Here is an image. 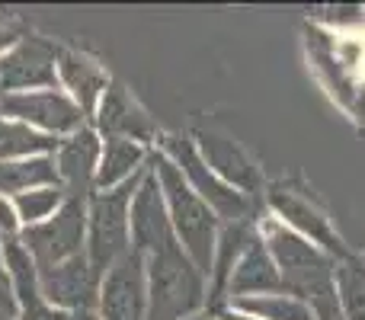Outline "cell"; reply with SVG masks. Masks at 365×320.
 I'll use <instances>...</instances> for the list:
<instances>
[{"label":"cell","mask_w":365,"mask_h":320,"mask_svg":"<svg viewBox=\"0 0 365 320\" xmlns=\"http://www.w3.org/2000/svg\"><path fill=\"white\" fill-rule=\"evenodd\" d=\"M164 151H167V158L180 167V173L186 176L192 192L199 195L218 218H225L227 224L253 218V199H247L244 192H237V189H231L227 182H221L218 176L208 170V163L199 158V151H195V145L189 138H182V135H167Z\"/></svg>","instance_id":"4"},{"label":"cell","mask_w":365,"mask_h":320,"mask_svg":"<svg viewBox=\"0 0 365 320\" xmlns=\"http://www.w3.org/2000/svg\"><path fill=\"white\" fill-rule=\"evenodd\" d=\"M100 276L93 272L90 259L83 253L64 259L58 266L38 269V289L48 298L51 304L61 308H74V311H93V301L100 295Z\"/></svg>","instance_id":"9"},{"label":"cell","mask_w":365,"mask_h":320,"mask_svg":"<svg viewBox=\"0 0 365 320\" xmlns=\"http://www.w3.org/2000/svg\"><path fill=\"white\" fill-rule=\"evenodd\" d=\"M23 320H64V317L55 314L51 308H45V304H36V308H26L23 311Z\"/></svg>","instance_id":"29"},{"label":"cell","mask_w":365,"mask_h":320,"mask_svg":"<svg viewBox=\"0 0 365 320\" xmlns=\"http://www.w3.org/2000/svg\"><path fill=\"white\" fill-rule=\"evenodd\" d=\"M64 320H100V317H96L93 311H74V314L64 317Z\"/></svg>","instance_id":"31"},{"label":"cell","mask_w":365,"mask_h":320,"mask_svg":"<svg viewBox=\"0 0 365 320\" xmlns=\"http://www.w3.org/2000/svg\"><path fill=\"white\" fill-rule=\"evenodd\" d=\"M195 151H199V158L208 163V170H212L221 182H227L231 189L244 192L247 199H257V195L263 192V173H259V167L253 163L250 154H247L237 141L227 138V135L202 128V132H195Z\"/></svg>","instance_id":"8"},{"label":"cell","mask_w":365,"mask_h":320,"mask_svg":"<svg viewBox=\"0 0 365 320\" xmlns=\"http://www.w3.org/2000/svg\"><path fill=\"white\" fill-rule=\"evenodd\" d=\"M0 234H4L6 240H13V234H16V218H13V208L6 205L4 199H0Z\"/></svg>","instance_id":"27"},{"label":"cell","mask_w":365,"mask_h":320,"mask_svg":"<svg viewBox=\"0 0 365 320\" xmlns=\"http://www.w3.org/2000/svg\"><path fill=\"white\" fill-rule=\"evenodd\" d=\"M259 234L253 231L250 221H237V224H227L225 231L218 234V244H215V259H212V291H208V304L215 311H221V298L227 295V285H231V276L237 269L240 257L247 253V247L257 240Z\"/></svg>","instance_id":"16"},{"label":"cell","mask_w":365,"mask_h":320,"mask_svg":"<svg viewBox=\"0 0 365 320\" xmlns=\"http://www.w3.org/2000/svg\"><path fill=\"white\" fill-rule=\"evenodd\" d=\"M58 141L42 132H32L29 125H16V122H0V160L6 158H23V154L51 151Z\"/></svg>","instance_id":"24"},{"label":"cell","mask_w":365,"mask_h":320,"mask_svg":"<svg viewBox=\"0 0 365 320\" xmlns=\"http://www.w3.org/2000/svg\"><path fill=\"white\" fill-rule=\"evenodd\" d=\"M58 45L48 38L26 36L10 55L0 61V90H26V87H55V61Z\"/></svg>","instance_id":"10"},{"label":"cell","mask_w":365,"mask_h":320,"mask_svg":"<svg viewBox=\"0 0 365 320\" xmlns=\"http://www.w3.org/2000/svg\"><path fill=\"white\" fill-rule=\"evenodd\" d=\"M285 291L282 285V272L272 263L269 250H266L263 237H257L247 253L240 257L237 269L231 276V285H227V295L237 301V298H257V295H279Z\"/></svg>","instance_id":"15"},{"label":"cell","mask_w":365,"mask_h":320,"mask_svg":"<svg viewBox=\"0 0 365 320\" xmlns=\"http://www.w3.org/2000/svg\"><path fill=\"white\" fill-rule=\"evenodd\" d=\"M148 269V317L186 320L205 304V276L195 269L180 240L158 247L145 257Z\"/></svg>","instance_id":"2"},{"label":"cell","mask_w":365,"mask_h":320,"mask_svg":"<svg viewBox=\"0 0 365 320\" xmlns=\"http://www.w3.org/2000/svg\"><path fill=\"white\" fill-rule=\"evenodd\" d=\"M336 298L346 320H365V263L359 257L346 259L334 269Z\"/></svg>","instance_id":"22"},{"label":"cell","mask_w":365,"mask_h":320,"mask_svg":"<svg viewBox=\"0 0 365 320\" xmlns=\"http://www.w3.org/2000/svg\"><path fill=\"white\" fill-rule=\"evenodd\" d=\"M103 320H145L148 317V269L145 253L132 250L119 257L100 285Z\"/></svg>","instance_id":"7"},{"label":"cell","mask_w":365,"mask_h":320,"mask_svg":"<svg viewBox=\"0 0 365 320\" xmlns=\"http://www.w3.org/2000/svg\"><path fill=\"white\" fill-rule=\"evenodd\" d=\"M19 36H23V26L19 23H4V19H0V51H4L6 45L16 42Z\"/></svg>","instance_id":"28"},{"label":"cell","mask_w":365,"mask_h":320,"mask_svg":"<svg viewBox=\"0 0 365 320\" xmlns=\"http://www.w3.org/2000/svg\"><path fill=\"white\" fill-rule=\"evenodd\" d=\"M215 320H259V317H250V314H244V311H237V308H221Z\"/></svg>","instance_id":"30"},{"label":"cell","mask_w":365,"mask_h":320,"mask_svg":"<svg viewBox=\"0 0 365 320\" xmlns=\"http://www.w3.org/2000/svg\"><path fill=\"white\" fill-rule=\"evenodd\" d=\"M151 167V163H148ZM177 240L170 224V212H167L164 192H160V182L154 176V170H148L145 182L138 186L132 202V244L138 253H154L158 247Z\"/></svg>","instance_id":"11"},{"label":"cell","mask_w":365,"mask_h":320,"mask_svg":"<svg viewBox=\"0 0 365 320\" xmlns=\"http://www.w3.org/2000/svg\"><path fill=\"white\" fill-rule=\"evenodd\" d=\"M0 320H13V317H10V314H4V311H0Z\"/></svg>","instance_id":"33"},{"label":"cell","mask_w":365,"mask_h":320,"mask_svg":"<svg viewBox=\"0 0 365 320\" xmlns=\"http://www.w3.org/2000/svg\"><path fill=\"white\" fill-rule=\"evenodd\" d=\"M148 170L151 167H141L138 173H132L115 189L93 195V205H90V253H87V259L96 276L113 269L115 259L128 253V205H132L138 186L145 182Z\"/></svg>","instance_id":"3"},{"label":"cell","mask_w":365,"mask_h":320,"mask_svg":"<svg viewBox=\"0 0 365 320\" xmlns=\"http://www.w3.org/2000/svg\"><path fill=\"white\" fill-rule=\"evenodd\" d=\"M4 250H6V266H10V272H13V282H16V295H19L23 311L42 304L38 279H36V259H29V250H26L19 240H6Z\"/></svg>","instance_id":"23"},{"label":"cell","mask_w":365,"mask_h":320,"mask_svg":"<svg viewBox=\"0 0 365 320\" xmlns=\"http://www.w3.org/2000/svg\"><path fill=\"white\" fill-rule=\"evenodd\" d=\"M151 170L160 182L167 212H170L173 234L195 263L202 276H212V259H215V244H218V215L192 192L186 176L167 154H151Z\"/></svg>","instance_id":"1"},{"label":"cell","mask_w":365,"mask_h":320,"mask_svg":"<svg viewBox=\"0 0 365 320\" xmlns=\"http://www.w3.org/2000/svg\"><path fill=\"white\" fill-rule=\"evenodd\" d=\"M234 308L244 311L250 317L259 320H314V311L304 301H298L289 291H279V295H257V298H237Z\"/></svg>","instance_id":"20"},{"label":"cell","mask_w":365,"mask_h":320,"mask_svg":"<svg viewBox=\"0 0 365 320\" xmlns=\"http://www.w3.org/2000/svg\"><path fill=\"white\" fill-rule=\"evenodd\" d=\"M141 160H145V151H141L135 141L109 138L106 141V154H103V163L96 167L93 182L109 192L115 182H125L128 176H132V170L141 167Z\"/></svg>","instance_id":"19"},{"label":"cell","mask_w":365,"mask_h":320,"mask_svg":"<svg viewBox=\"0 0 365 320\" xmlns=\"http://www.w3.org/2000/svg\"><path fill=\"white\" fill-rule=\"evenodd\" d=\"M58 71H61L64 83L74 90L77 109H81L83 115H90V113H93V106H96V96L109 87L106 71H103L96 61H90L87 55L71 51V48L58 51Z\"/></svg>","instance_id":"18"},{"label":"cell","mask_w":365,"mask_h":320,"mask_svg":"<svg viewBox=\"0 0 365 320\" xmlns=\"http://www.w3.org/2000/svg\"><path fill=\"white\" fill-rule=\"evenodd\" d=\"M96 154H100V141L90 128H81V135L61 145L58 154V176H64L71 195H83L87 199V189L93 182V170H96Z\"/></svg>","instance_id":"17"},{"label":"cell","mask_w":365,"mask_h":320,"mask_svg":"<svg viewBox=\"0 0 365 320\" xmlns=\"http://www.w3.org/2000/svg\"><path fill=\"white\" fill-rule=\"evenodd\" d=\"M186 320H215L212 314H192V317H186Z\"/></svg>","instance_id":"32"},{"label":"cell","mask_w":365,"mask_h":320,"mask_svg":"<svg viewBox=\"0 0 365 320\" xmlns=\"http://www.w3.org/2000/svg\"><path fill=\"white\" fill-rule=\"evenodd\" d=\"M263 244H266V250H269L272 263L282 272V282L292 276H302V272L321 269V266L334 263L324 250H317L311 240H304L302 234H295L292 227H285L282 221H276V218H269L263 224Z\"/></svg>","instance_id":"13"},{"label":"cell","mask_w":365,"mask_h":320,"mask_svg":"<svg viewBox=\"0 0 365 320\" xmlns=\"http://www.w3.org/2000/svg\"><path fill=\"white\" fill-rule=\"evenodd\" d=\"M100 132H106L109 138L148 141L154 138V122L148 119V113L132 100V93L119 81H109L100 103Z\"/></svg>","instance_id":"14"},{"label":"cell","mask_w":365,"mask_h":320,"mask_svg":"<svg viewBox=\"0 0 365 320\" xmlns=\"http://www.w3.org/2000/svg\"><path fill=\"white\" fill-rule=\"evenodd\" d=\"M0 311L4 314H16V301H13V291H10V282H6L4 276V266H0Z\"/></svg>","instance_id":"26"},{"label":"cell","mask_w":365,"mask_h":320,"mask_svg":"<svg viewBox=\"0 0 365 320\" xmlns=\"http://www.w3.org/2000/svg\"><path fill=\"white\" fill-rule=\"evenodd\" d=\"M0 115H16L23 122L42 125L48 132H74L83 122V113L68 100L55 93H6L0 96Z\"/></svg>","instance_id":"12"},{"label":"cell","mask_w":365,"mask_h":320,"mask_svg":"<svg viewBox=\"0 0 365 320\" xmlns=\"http://www.w3.org/2000/svg\"><path fill=\"white\" fill-rule=\"evenodd\" d=\"M45 182H55L58 186V167L55 160L38 158V160H0V192H19L29 186H45Z\"/></svg>","instance_id":"21"},{"label":"cell","mask_w":365,"mask_h":320,"mask_svg":"<svg viewBox=\"0 0 365 320\" xmlns=\"http://www.w3.org/2000/svg\"><path fill=\"white\" fill-rule=\"evenodd\" d=\"M83 240V195H68L55 221L26 227L23 244L36 259V269H48L81 253Z\"/></svg>","instance_id":"6"},{"label":"cell","mask_w":365,"mask_h":320,"mask_svg":"<svg viewBox=\"0 0 365 320\" xmlns=\"http://www.w3.org/2000/svg\"><path fill=\"white\" fill-rule=\"evenodd\" d=\"M266 202H269L272 212L285 221V227H292V231L302 234L304 240H311V244H314L317 250L327 253L334 263L336 259H340V263L353 259V250L343 244V237L334 231L330 218L308 199V195L295 192V189L285 186V182H276V186H269V192H266Z\"/></svg>","instance_id":"5"},{"label":"cell","mask_w":365,"mask_h":320,"mask_svg":"<svg viewBox=\"0 0 365 320\" xmlns=\"http://www.w3.org/2000/svg\"><path fill=\"white\" fill-rule=\"evenodd\" d=\"M61 199H64V192L61 189H36V192H23L16 199V208H19V215H23V221H38V218H45V215L51 212L55 205H61Z\"/></svg>","instance_id":"25"}]
</instances>
